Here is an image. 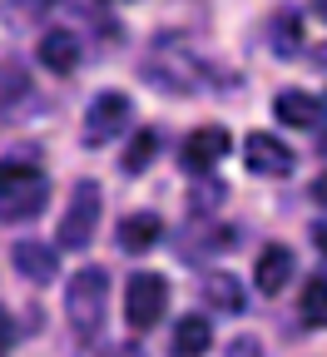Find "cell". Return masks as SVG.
<instances>
[{
    "mask_svg": "<svg viewBox=\"0 0 327 357\" xmlns=\"http://www.w3.org/2000/svg\"><path fill=\"white\" fill-rule=\"evenodd\" d=\"M50 204V178L25 159H0V223H25Z\"/></svg>",
    "mask_w": 327,
    "mask_h": 357,
    "instance_id": "obj_1",
    "label": "cell"
},
{
    "mask_svg": "<svg viewBox=\"0 0 327 357\" xmlns=\"http://www.w3.org/2000/svg\"><path fill=\"white\" fill-rule=\"evenodd\" d=\"M105 312H109V278L105 268H79L70 278V293H65V318L75 328L79 342H95L100 328H105Z\"/></svg>",
    "mask_w": 327,
    "mask_h": 357,
    "instance_id": "obj_2",
    "label": "cell"
},
{
    "mask_svg": "<svg viewBox=\"0 0 327 357\" xmlns=\"http://www.w3.org/2000/svg\"><path fill=\"white\" fill-rule=\"evenodd\" d=\"M95 229H100V184L95 178H79V184L70 189V208L60 218L55 243L70 248V253H84L89 243H95Z\"/></svg>",
    "mask_w": 327,
    "mask_h": 357,
    "instance_id": "obj_3",
    "label": "cell"
},
{
    "mask_svg": "<svg viewBox=\"0 0 327 357\" xmlns=\"http://www.w3.org/2000/svg\"><path fill=\"white\" fill-rule=\"evenodd\" d=\"M139 79L154 84V89H164V95H194V89H204V65L159 45V50L139 65Z\"/></svg>",
    "mask_w": 327,
    "mask_h": 357,
    "instance_id": "obj_4",
    "label": "cell"
},
{
    "mask_svg": "<svg viewBox=\"0 0 327 357\" xmlns=\"http://www.w3.org/2000/svg\"><path fill=\"white\" fill-rule=\"evenodd\" d=\"M129 119H134L129 95H119V89H100V95L89 100V109H84V144L89 149H105L109 139H119V134L129 129Z\"/></svg>",
    "mask_w": 327,
    "mask_h": 357,
    "instance_id": "obj_5",
    "label": "cell"
},
{
    "mask_svg": "<svg viewBox=\"0 0 327 357\" xmlns=\"http://www.w3.org/2000/svg\"><path fill=\"white\" fill-rule=\"evenodd\" d=\"M169 312V283L159 273H134L124 283V318L134 333H149L159 328V318Z\"/></svg>",
    "mask_w": 327,
    "mask_h": 357,
    "instance_id": "obj_6",
    "label": "cell"
},
{
    "mask_svg": "<svg viewBox=\"0 0 327 357\" xmlns=\"http://www.w3.org/2000/svg\"><path fill=\"white\" fill-rule=\"evenodd\" d=\"M228 154H233V134L223 124H204L183 139L178 164H183V174H213V164H223Z\"/></svg>",
    "mask_w": 327,
    "mask_h": 357,
    "instance_id": "obj_7",
    "label": "cell"
},
{
    "mask_svg": "<svg viewBox=\"0 0 327 357\" xmlns=\"http://www.w3.org/2000/svg\"><path fill=\"white\" fill-rule=\"evenodd\" d=\"M243 164H248L253 178H288L293 164H298V154H293L283 139H273V134L253 129L248 139H243Z\"/></svg>",
    "mask_w": 327,
    "mask_h": 357,
    "instance_id": "obj_8",
    "label": "cell"
},
{
    "mask_svg": "<svg viewBox=\"0 0 327 357\" xmlns=\"http://www.w3.org/2000/svg\"><path fill=\"white\" fill-rule=\"evenodd\" d=\"M30 109H35V79H30V70L15 65V60H0V129L20 124Z\"/></svg>",
    "mask_w": 327,
    "mask_h": 357,
    "instance_id": "obj_9",
    "label": "cell"
},
{
    "mask_svg": "<svg viewBox=\"0 0 327 357\" xmlns=\"http://www.w3.org/2000/svg\"><path fill=\"white\" fill-rule=\"evenodd\" d=\"M228 243H238V229H223L218 218H189V229L178 234V258L183 263H199V258L223 253Z\"/></svg>",
    "mask_w": 327,
    "mask_h": 357,
    "instance_id": "obj_10",
    "label": "cell"
},
{
    "mask_svg": "<svg viewBox=\"0 0 327 357\" xmlns=\"http://www.w3.org/2000/svg\"><path fill=\"white\" fill-rule=\"evenodd\" d=\"M322 100L307 95V89H277L273 95V119L277 124H293V129H317L322 124Z\"/></svg>",
    "mask_w": 327,
    "mask_h": 357,
    "instance_id": "obj_11",
    "label": "cell"
},
{
    "mask_svg": "<svg viewBox=\"0 0 327 357\" xmlns=\"http://www.w3.org/2000/svg\"><path fill=\"white\" fill-rule=\"evenodd\" d=\"M293 268H298V258L283 248V243H268L263 253H258V268H253V283H258V293H268V298H277L288 283H293Z\"/></svg>",
    "mask_w": 327,
    "mask_h": 357,
    "instance_id": "obj_12",
    "label": "cell"
},
{
    "mask_svg": "<svg viewBox=\"0 0 327 357\" xmlns=\"http://www.w3.org/2000/svg\"><path fill=\"white\" fill-rule=\"evenodd\" d=\"M79 55H84V45L75 30H45L40 35V65L50 75H70L79 65Z\"/></svg>",
    "mask_w": 327,
    "mask_h": 357,
    "instance_id": "obj_13",
    "label": "cell"
},
{
    "mask_svg": "<svg viewBox=\"0 0 327 357\" xmlns=\"http://www.w3.org/2000/svg\"><path fill=\"white\" fill-rule=\"evenodd\" d=\"M10 258H15V273H20L25 283H50V278L60 273L55 248H50V243H35V238L15 243V248H10Z\"/></svg>",
    "mask_w": 327,
    "mask_h": 357,
    "instance_id": "obj_14",
    "label": "cell"
},
{
    "mask_svg": "<svg viewBox=\"0 0 327 357\" xmlns=\"http://www.w3.org/2000/svg\"><path fill=\"white\" fill-rule=\"evenodd\" d=\"M159 238H164V223H159L154 213H129V218H119V248H124V253H149Z\"/></svg>",
    "mask_w": 327,
    "mask_h": 357,
    "instance_id": "obj_15",
    "label": "cell"
},
{
    "mask_svg": "<svg viewBox=\"0 0 327 357\" xmlns=\"http://www.w3.org/2000/svg\"><path fill=\"white\" fill-rule=\"evenodd\" d=\"M213 342L208 333V318H199V312H189V318L174 323V342H169V357H204Z\"/></svg>",
    "mask_w": 327,
    "mask_h": 357,
    "instance_id": "obj_16",
    "label": "cell"
},
{
    "mask_svg": "<svg viewBox=\"0 0 327 357\" xmlns=\"http://www.w3.org/2000/svg\"><path fill=\"white\" fill-rule=\"evenodd\" d=\"M204 298H208V307H213V312H233V318H238V312L248 307L243 283L233 278V273H208V278H204Z\"/></svg>",
    "mask_w": 327,
    "mask_h": 357,
    "instance_id": "obj_17",
    "label": "cell"
},
{
    "mask_svg": "<svg viewBox=\"0 0 327 357\" xmlns=\"http://www.w3.org/2000/svg\"><path fill=\"white\" fill-rule=\"evenodd\" d=\"M268 45L277 50V60H288V55H298V50H303V20H298V10H277V15H273Z\"/></svg>",
    "mask_w": 327,
    "mask_h": 357,
    "instance_id": "obj_18",
    "label": "cell"
},
{
    "mask_svg": "<svg viewBox=\"0 0 327 357\" xmlns=\"http://www.w3.org/2000/svg\"><path fill=\"white\" fill-rule=\"evenodd\" d=\"M298 318H303V328H327V278H322V273H312V278L303 283Z\"/></svg>",
    "mask_w": 327,
    "mask_h": 357,
    "instance_id": "obj_19",
    "label": "cell"
},
{
    "mask_svg": "<svg viewBox=\"0 0 327 357\" xmlns=\"http://www.w3.org/2000/svg\"><path fill=\"white\" fill-rule=\"evenodd\" d=\"M154 154H159V129H139V134H134V144H129L124 159H119V169H124V174H144Z\"/></svg>",
    "mask_w": 327,
    "mask_h": 357,
    "instance_id": "obj_20",
    "label": "cell"
},
{
    "mask_svg": "<svg viewBox=\"0 0 327 357\" xmlns=\"http://www.w3.org/2000/svg\"><path fill=\"white\" fill-rule=\"evenodd\" d=\"M218 204H223V184H213L208 174H199V184L189 189V208H194V218H213Z\"/></svg>",
    "mask_w": 327,
    "mask_h": 357,
    "instance_id": "obj_21",
    "label": "cell"
},
{
    "mask_svg": "<svg viewBox=\"0 0 327 357\" xmlns=\"http://www.w3.org/2000/svg\"><path fill=\"white\" fill-rule=\"evenodd\" d=\"M228 357H263V347H258V337H233Z\"/></svg>",
    "mask_w": 327,
    "mask_h": 357,
    "instance_id": "obj_22",
    "label": "cell"
},
{
    "mask_svg": "<svg viewBox=\"0 0 327 357\" xmlns=\"http://www.w3.org/2000/svg\"><path fill=\"white\" fill-rule=\"evenodd\" d=\"M307 234H312V243H317V253L327 258V218H317V223H312V229H307Z\"/></svg>",
    "mask_w": 327,
    "mask_h": 357,
    "instance_id": "obj_23",
    "label": "cell"
},
{
    "mask_svg": "<svg viewBox=\"0 0 327 357\" xmlns=\"http://www.w3.org/2000/svg\"><path fill=\"white\" fill-rule=\"evenodd\" d=\"M15 337H10V318H6V307H0V347H10Z\"/></svg>",
    "mask_w": 327,
    "mask_h": 357,
    "instance_id": "obj_24",
    "label": "cell"
},
{
    "mask_svg": "<svg viewBox=\"0 0 327 357\" xmlns=\"http://www.w3.org/2000/svg\"><path fill=\"white\" fill-rule=\"evenodd\" d=\"M312 199H317V204H322V208H327V174H322V178H317V184H312Z\"/></svg>",
    "mask_w": 327,
    "mask_h": 357,
    "instance_id": "obj_25",
    "label": "cell"
},
{
    "mask_svg": "<svg viewBox=\"0 0 327 357\" xmlns=\"http://www.w3.org/2000/svg\"><path fill=\"white\" fill-rule=\"evenodd\" d=\"M109 357H144V352H139V347L129 342V347H119V352H109Z\"/></svg>",
    "mask_w": 327,
    "mask_h": 357,
    "instance_id": "obj_26",
    "label": "cell"
},
{
    "mask_svg": "<svg viewBox=\"0 0 327 357\" xmlns=\"http://www.w3.org/2000/svg\"><path fill=\"white\" fill-rule=\"evenodd\" d=\"M312 65H327V45H317V50H312Z\"/></svg>",
    "mask_w": 327,
    "mask_h": 357,
    "instance_id": "obj_27",
    "label": "cell"
},
{
    "mask_svg": "<svg viewBox=\"0 0 327 357\" xmlns=\"http://www.w3.org/2000/svg\"><path fill=\"white\" fill-rule=\"evenodd\" d=\"M312 10H317V15H322V20H327V0H312Z\"/></svg>",
    "mask_w": 327,
    "mask_h": 357,
    "instance_id": "obj_28",
    "label": "cell"
},
{
    "mask_svg": "<svg viewBox=\"0 0 327 357\" xmlns=\"http://www.w3.org/2000/svg\"><path fill=\"white\" fill-rule=\"evenodd\" d=\"M317 149H322V154H327V134H322V144H317Z\"/></svg>",
    "mask_w": 327,
    "mask_h": 357,
    "instance_id": "obj_29",
    "label": "cell"
},
{
    "mask_svg": "<svg viewBox=\"0 0 327 357\" xmlns=\"http://www.w3.org/2000/svg\"><path fill=\"white\" fill-rule=\"evenodd\" d=\"M35 6H55V0H35Z\"/></svg>",
    "mask_w": 327,
    "mask_h": 357,
    "instance_id": "obj_30",
    "label": "cell"
},
{
    "mask_svg": "<svg viewBox=\"0 0 327 357\" xmlns=\"http://www.w3.org/2000/svg\"><path fill=\"white\" fill-rule=\"evenodd\" d=\"M105 6H119V0H105Z\"/></svg>",
    "mask_w": 327,
    "mask_h": 357,
    "instance_id": "obj_31",
    "label": "cell"
}]
</instances>
